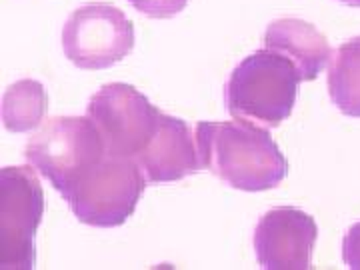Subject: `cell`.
I'll use <instances>...</instances> for the list:
<instances>
[{
	"label": "cell",
	"instance_id": "4fadbf2b",
	"mask_svg": "<svg viewBox=\"0 0 360 270\" xmlns=\"http://www.w3.org/2000/svg\"><path fill=\"white\" fill-rule=\"evenodd\" d=\"M342 257H345V262L350 269L360 270V222L354 224L345 236Z\"/></svg>",
	"mask_w": 360,
	"mask_h": 270
},
{
	"label": "cell",
	"instance_id": "30bf717a",
	"mask_svg": "<svg viewBox=\"0 0 360 270\" xmlns=\"http://www.w3.org/2000/svg\"><path fill=\"white\" fill-rule=\"evenodd\" d=\"M328 92L342 115L360 118V37L345 42L330 58Z\"/></svg>",
	"mask_w": 360,
	"mask_h": 270
},
{
	"label": "cell",
	"instance_id": "5bb4252c",
	"mask_svg": "<svg viewBox=\"0 0 360 270\" xmlns=\"http://www.w3.org/2000/svg\"><path fill=\"white\" fill-rule=\"evenodd\" d=\"M340 2H345L348 6H359L360 8V0H340Z\"/></svg>",
	"mask_w": 360,
	"mask_h": 270
},
{
	"label": "cell",
	"instance_id": "ba28073f",
	"mask_svg": "<svg viewBox=\"0 0 360 270\" xmlns=\"http://www.w3.org/2000/svg\"><path fill=\"white\" fill-rule=\"evenodd\" d=\"M148 182H172L200 170V156L191 127L176 116L165 115L150 146L136 160Z\"/></svg>",
	"mask_w": 360,
	"mask_h": 270
},
{
	"label": "cell",
	"instance_id": "5b68a950",
	"mask_svg": "<svg viewBox=\"0 0 360 270\" xmlns=\"http://www.w3.org/2000/svg\"><path fill=\"white\" fill-rule=\"evenodd\" d=\"M66 58L84 70H103L134 49V26L108 2L84 4L70 14L63 30Z\"/></svg>",
	"mask_w": 360,
	"mask_h": 270
},
{
	"label": "cell",
	"instance_id": "3957f363",
	"mask_svg": "<svg viewBox=\"0 0 360 270\" xmlns=\"http://www.w3.org/2000/svg\"><path fill=\"white\" fill-rule=\"evenodd\" d=\"M300 72L281 52L262 49L232 70L226 104L236 120L278 127L292 115Z\"/></svg>",
	"mask_w": 360,
	"mask_h": 270
},
{
	"label": "cell",
	"instance_id": "8992f818",
	"mask_svg": "<svg viewBox=\"0 0 360 270\" xmlns=\"http://www.w3.org/2000/svg\"><path fill=\"white\" fill-rule=\"evenodd\" d=\"M86 115L116 153L134 162L155 141L165 118V112L148 103L144 94L124 82L106 84L98 90L90 98Z\"/></svg>",
	"mask_w": 360,
	"mask_h": 270
},
{
	"label": "cell",
	"instance_id": "277c9868",
	"mask_svg": "<svg viewBox=\"0 0 360 270\" xmlns=\"http://www.w3.org/2000/svg\"><path fill=\"white\" fill-rule=\"evenodd\" d=\"M44 194L30 167L0 172V269H34V236Z\"/></svg>",
	"mask_w": 360,
	"mask_h": 270
},
{
	"label": "cell",
	"instance_id": "7c38bea8",
	"mask_svg": "<svg viewBox=\"0 0 360 270\" xmlns=\"http://www.w3.org/2000/svg\"><path fill=\"white\" fill-rule=\"evenodd\" d=\"M130 4L150 18H170L184 11L188 0H129Z\"/></svg>",
	"mask_w": 360,
	"mask_h": 270
},
{
	"label": "cell",
	"instance_id": "6da1fadb",
	"mask_svg": "<svg viewBox=\"0 0 360 270\" xmlns=\"http://www.w3.org/2000/svg\"><path fill=\"white\" fill-rule=\"evenodd\" d=\"M25 155L90 226L127 222L148 182L132 158L106 142L89 115L51 118L28 141Z\"/></svg>",
	"mask_w": 360,
	"mask_h": 270
},
{
	"label": "cell",
	"instance_id": "52a82bcc",
	"mask_svg": "<svg viewBox=\"0 0 360 270\" xmlns=\"http://www.w3.org/2000/svg\"><path fill=\"white\" fill-rule=\"evenodd\" d=\"M319 229L314 219L298 208H274L257 226L255 246L264 269H310Z\"/></svg>",
	"mask_w": 360,
	"mask_h": 270
},
{
	"label": "cell",
	"instance_id": "9c48e42d",
	"mask_svg": "<svg viewBox=\"0 0 360 270\" xmlns=\"http://www.w3.org/2000/svg\"><path fill=\"white\" fill-rule=\"evenodd\" d=\"M264 44L266 49L281 52L290 63H295L302 82L314 80L333 58L326 37L316 30V26L300 18H281L270 22Z\"/></svg>",
	"mask_w": 360,
	"mask_h": 270
},
{
	"label": "cell",
	"instance_id": "7a4b0ae2",
	"mask_svg": "<svg viewBox=\"0 0 360 270\" xmlns=\"http://www.w3.org/2000/svg\"><path fill=\"white\" fill-rule=\"evenodd\" d=\"M196 146L200 167L208 168L232 188L260 193L278 186L288 162L269 130L252 122H198Z\"/></svg>",
	"mask_w": 360,
	"mask_h": 270
},
{
	"label": "cell",
	"instance_id": "8fae6325",
	"mask_svg": "<svg viewBox=\"0 0 360 270\" xmlns=\"http://www.w3.org/2000/svg\"><path fill=\"white\" fill-rule=\"evenodd\" d=\"M46 94L42 84L34 80H20L6 90L4 96V124L11 132L37 129L44 116Z\"/></svg>",
	"mask_w": 360,
	"mask_h": 270
}]
</instances>
